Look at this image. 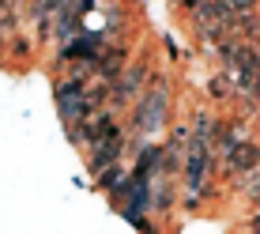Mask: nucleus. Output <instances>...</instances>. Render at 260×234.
Wrapping results in <instances>:
<instances>
[{
	"mask_svg": "<svg viewBox=\"0 0 260 234\" xmlns=\"http://www.w3.org/2000/svg\"><path fill=\"white\" fill-rule=\"evenodd\" d=\"M166 102H170V91L162 83H155L151 91H143V98L136 102V132H158L166 125Z\"/></svg>",
	"mask_w": 260,
	"mask_h": 234,
	"instance_id": "obj_1",
	"label": "nucleus"
},
{
	"mask_svg": "<svg viewBox=\"0 0 260 234\" xmlns=\"http://www.w3.org/2000/svg\"><path fill=\"white\" fill-rule=\"evenodd\" d=\"M147 87V65H124V72L110 83V98L117 106H128L136 95H143Z\"/></svg>",
	"mask_w": 260,
	"mask_h": 234,
	"instance_id": "obj_2",
	"label": "nucleus"
},
{
	"mask_svg": "<svg viewBox=\"0 0 260 234\" xmlns=\"http://www.w3.org/2000/svg\"><path fill=\"white\" fill-rule=\"evenodd\" d=\"M222 159H226V170H230V174H238V178L256 174V170H260V148H256V140H234L226 151H222Z\"/></svg>",
	"mask_w": 260,
	"mask_h": 234,
	"instance_id": "obj_3",
	"label": "nucleus"
}]
</instances>
